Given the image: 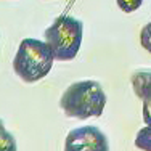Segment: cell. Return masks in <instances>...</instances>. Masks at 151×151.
Segmentation results:
<instances>
[{
	"label": "cell",
	"mask_w": 151,
	"mask_h": 151,
	"mask_svg": "<svg viewBox=\"0 0 151 151\" xmlns=\"http://www.w3.org/2000/svg\"><path fill=\"white\" fill-rule=\"evenodd\" d=\"M106 105V95L96 81H79L64 90L60 106L68 117H100Z\"/></svg>",
	"instance_id": "1"
},
{
	"label": "cell",
	"mask_w": 151,
	"mask_h": 151,
	"mask_svg": "<svg viewBox=\"0 0 151 151\" xmlns=\"http://www.w3.org/2000/svg\"><path fill=\"white\" fill-rule=\"evenodd\" d=\"M82 21L73 16H60L45 31V40L48 42L55 60L69 61L77 56L82 44Z\"/></svg>",
	"instance_id": "3"
},
{
	"label": "cell",
	"mask_w": 151,
	"mask_h": 151,
	"mask_svg": "<svg viewBox=\"0 0 151 151\" xmlns=\"http://www.w3.org/2000/svg\"><path fill=\"white\" fill-rule=\"evenodd\" d=\"M117 2V6L125 13H132L135 10H138L142 6L143 0H116Z\"/></svg>",
	"instance_id": "9"
},
{
	"label": "cell",
	"mask_w": 151,
	"mask_h": 151,
	"mask_svg": "<svg viewBox=\"0 0 151 151\" xmlns=\"http://www.w3.org/2000/svg\"><path fill=\"white\" fill-rule=\"evenodd\" d=\"M135 146L140 150L151 151V124H146V127L138 130L135 137Z\"/></svg>",
	"instance_id": "7"
},
{
	"label": "cell",
	"mask_w": 151,
	"mask_h": 151,
	"mask_svg": "<svg viewBox=\"0 0 151 151\" xmlns=\"http://www.w3.org/2000/svg\"><path fill=\"white\" fill-rule=\"evenodd\" d=\"M16 150V140L15 137L5 129V124L0 119V151H15Z\"/></svg>",
	"instance_id": "6"
},
{
	"label": "cell",
	"mask_w": 151,
	"mask_h": 151,
	"mask_svg": "<svg viewBox=\"0 0 151 151\" xmlns=\"http://www.w3.org/2000/svg\"><path fill=\"white\" fill-rule=\"evenodd\" d=\"M53 55L48 42L37 39H23L13 60L15 73L27 84L44 79L53 66Z\"/></svg>",
	"instance_id": "2"
},
{
	"label": "cell",
	"mask_w": 151,
	"mask_h": 151,
	"mask_svg": "<svg viewBox=\"0 0 151 151\" xmlns=\"http://www.w3.org/2000/svg\"><path fill=\"white\" fill-rule=\"evenodd\" d=\"M109 148L106 135L95 125H84L71 130L64 142L68 151H106Z\"/></svg>",
	"instance_id": "4"
},
{
	"label": "cell",
	"mask_w": 151,
	"mask_h": 151,
	"mask_svg": "<svg viewBox=\"0 0 151 151\" xmlns=\"http://www.w3.org/2000/svg\"><path fill=\"white\" fill-rule=\"evenodd\" d=\"M135 95L140 100L151 98V69H138L130 77Z\"/></svg>",
	"instance_id": "5"
},
{
	"label": "cell",
	"mask_w": 151,
	"mask_h": 151,
	"mask_svg": "<svg viewBox=\"0 0 151 151\" xmlns=\"http://www.w3.org/2000/svg\"><path fill=\"white\" fill-rule=\"evenodd\" d=\"M140 44L146 52L151 53V23L145 24L140 31Z\"/></svg>",
	"instance_id": "8"
},
{
	"label": "cell",
	"mask_w": 151,
	"mask_h": 151,
	"mask_svg": "<svg viewBox=\"0 0 151 151\" xmlns=\"http://www.w3.org/2000/svg\"><path fill=\"white\" fill-rule=\"evenodd\" d=\"M143 121L145 124H151V98L143 100Z\"/></svg>",
	"instance_id": "10"
}]
</instances>
